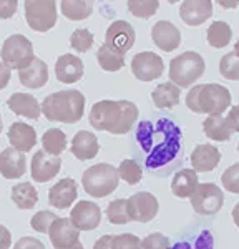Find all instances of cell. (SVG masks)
<instances>
[{
	"instance_id": "24",
	"label": "cell",
	"mask_w": 239,
	"mask_h": 249,
	"mask_svg": "<svg viewBox=\"0 0 239 249\" xmlns=\"http://www.w3.org/2000/svg\"><path fill=\"white\" fill-rule=\"evenodd\" d=\"M7 107H9L15 115L27 116V118H30V120L40 118V113H42V108H40V103L37 102V98L29 93L10 95L9 100H7Z\"/></svg>"
},
{
	"instance_id": "48",
	"label": "cell",
	"mask_w": 239,
	"mask_h": 249,
	"mask_svg": "<svg viewBox=\"0 0 239 249\" xmlns=\"http://www.w3.org/2000/svg\"><path fill=\"white\" fill-rule=\"evenodd\" d=\"M233 221H234V224L239 228V203L233 208Z\"/></svg>"
},
{
	"instance_id": "23",
	"label": "cell",
	"mask_w": 239,
	"mask_h": 249,
	"mask_svg": "<svg viewBox=\"0 0 239 249\" xmlns=\"http://www.w3.org/2000/svg\"><path fill=\"white\" fill-rule=\"evenodd\" d=\"M71 153L80 161H88V160L95 158L100 151V144L97 136L86 130L78 131L71 140Z\"/></svg>"
},
{
	"instance_id": "37",
	"label": "cell",
	"mask_w": 239,
	"mask_h": 249,
	"mask_svg": "<svg viewBox=\"0 0 239 249\" xmlns=\"http://www.w3.org/2000/svg\"><path fill=\"white\" fill-rule=\"evenodd\" d=\"M91 45H93V34H91L90 30L77 29L70 35V47L73 48V50L80 52V53L88 52Z\"/></svg>"
},
{
	"instance_id": "14",
	"label": "cell",
	"mask_w": 239,
	"mask_h": 249,
	"mask_svg": "<svg viewBox=\"0 0 239 249\" xmlns=\"http://www.w3.org/2000/svg\"><path fill=\"white\" fill-rule=\"evenodd\" d=\"M49 236L55 249L70 248L80 241V231L73 226V223L68 218L55 219L49 230Z\"/></svg>"
},
{
	"instance_id": "25",
	"label": "cell",
	"mask_w": 239,
	"mask_h": 249,
	"mask_svg": "<svg viewBox=\"0 0 239 249\" xmlns=\"http://www.w3.org/2000/svg\"><path fill=\"white\" fill-rule=\"evenodd\" d=\"M203 130L208 138L214 142H228L233 136V128L228 122V118L221 115H209L208 118L203 122Z\"/></svg>"
},
{
	"instance_id": "35",
	"label": "cell",
	"mask_w": 239,
	"mask_h": 249,
	"mask_svg": "<svg viewBox=\"0 0 239 249\" xmlns=\"http://www.w3.org/2000/svg\"><path fill=\"white\" fill-rule=\"evenodd\" d=\"M118 176L128 184H137L141 181L143 170L137 161H133V160H125V161L120 163Z\"/></svg>"
},
{
	"instance_id": "11",
	"label": "cell",
	"mask_w": 239,
	"mask_h": 249,
	"mask_svg": "<svg viewBox=\"0 0 239 249\" xmlns=\"http://www.w3.org/2000/svg\"><path fill=\"white\" fill-rule=\"evenodd\" d=\"M135 40H137L135 29L125 20L113 22L105 34V43L113 50L120 52V53H126L130 48H133Z\"/></svg>"
},
{
	"instance_id": "41",
	"label": "cell",
	"mask_w": 239,
	"mask_h": 249,
	"mask_svg": "<svg viewBox=\"0 0 239 249\" xmlns=\"http://www.w3.org/2000/svg\"><path fill=\"white\" fill-rule=\"evenodd\" d=\"M141 249H171V241L161 232H151L141 239Z\"/></svg>"
},
{
	"instance_id": "47",
	"label": "cell",
	"mask_w": 239,
	"mask_h": 249,
	"mask_svg": "<svg viewBox=\"0 0 239 249\" xmlns=\"http://www.w3.org/2000/svg\"><path fill=\"white\" fill-rule=\"evenodd\" d=\"M10 77H12L10 70L5 65H3V63H0V90H3V88L9 85Z\"/></svg>"
},
{
	"instance_id": "53",
	"label": "cell",
	"mask_w": 239,
	"mask_h": 249,
	"mask_svg": "<svg viewBox=\"0 0 239 249\" xmlns=\"http://www.w3.org/2000/svg\"><path fill=\"white\" fill-rule=\"evenodd\" d=\"M0 131H2V116H0Z\"/></svg>"
},
{
	"instance_id": "22",
	"label": "cell",
	"mask_w": 239,
	"mask_h": 249,
	"mask_svg": "<svg viewBox=\"0 0 239 249\" xmlns=\"http://www.w3.org/2000/svg\"><path fill=\"white\" fill-rule=\"evenodd\" d=\"M221 161V153L213 144H198L191 153V164L193 170L199 173L213 171Z\"/></svg>"
},
{
	"instance_id": "4",
	"label": "cell",
	"mask_w": 239,
	"mask_h": 249,
	"mask_svg": "<svg viewBox=\"0 0 239 249\" xmlns=\"http://www.w3.org/2000/svg\"><path fill=\"white\" fill-rule=\"evenodd\" d=\"M120 176L113 164L98 163L85 170L82 176V184L85 191L93 198H105L118 188Z\"/></svg>"
},
{
	"instance_id": "29",
	"label": "cell",
	"mask_w": 239,
	"mask_h": 249,
	"mask_svg": "<svg viewBox=\"0 0 239 249\" xmlns=\"http://www.w3.org/2000/svg\"><path fill=\"white\" fill-rule=\"evenodd\" d=\"M97 60L98 65L105 71H118L125 67V53L113 50L106 43H103L97 52Z\"/></svg>"
},
{
	"instance_id": "51",
	"label": "cell",
	"mask_w": 239,
	"mask_h": 249,
	"mask_svg": "<svg viewBox=\"0 0 239 249\" xmlns=\"http://www.w3.org/2000/svg\"><path fill=\"white\" fill-rule=\"evenodd\" d=\"M65 249H85V248H83V244L78 241L77 244H73V246H70V248H65Z\"/></svg>"
},
{
	"instance_id": "46",
	"label": "cell",
	"mask_w": 239,
	"mask_h": 249,
	"mask_svg": "<svg viewBox=\"0 0 239 249\" xmlns=\"http://www.w3.org/2000/svg\"><path fill=\"white\" fill-rule=\"evenodd\" d=\"M111 243H113V236L105 234L97 239V243L93 244V249H111Z\"/></svg>"
},
{
	"instance_id": "45",
	"label": "cell",
	"mask_w": 239,
	"mask_h": 249,
	"mask_svg": "<svg viewBox=\"0 0 239 249\" xmlns=\"http://www.w3.org/2000/svg\"><path fill=\"white\" fill-rule=\"evenodd\" d=\"M228 122H229L231 128H233L234 131H239V105L238 107H233L229 110Z\"/></svg>"
},
{
	"instance_id": "30",
	"label": "cell",
	"mask_w": 239,
	"mask_h": 249,
	"mask_svg": "<svg viewBox=\"0 0 239 249\" xmlns=\"http://www.w3.org/2000/svg\"><path fill=\"white\" fill-rule=\"evenodd\" d=\"M42 146L45 153L58 156L67 150V135L60 128H50L42 136Z\"/></svg>"
},
{
	"instance_id": "49",
	"label": "cell",
	"mask_w": 239,
	"mask_h": 249,
	"mask_svg": "<svg viewBox=\"0 0 239 249\" xmlns=\"http://www.w3.org/2000/svg\"><path fill=\"white\" fill-rule=\"evenodd\" d=\"M171 249H193V248H191L189 243H186V241H181V243H176L174 246H171Z\"/></svg>"
},
{
	"instance_id": "54",
	"label": "cell",
	"mask_w": 239,
	"mask_h": 249,
	"mask_svg": "<svg viewBox=\"0 0 239 249\" xmlns=\"http://www.w3.org/2000/svg\"><path fill=\"white\" fill-rule=\"evenodd\" d=\"M238 151H239V144H238Z\"/></svg>"
},
{
	"instance_id": "40",
	"label": "cell",
	"mask_w": 239,
	"mask_h": 249,
	"mask_svg": "<svg viewBox=\"0 0 239 249\" xmlns=\"http://www.w3.org/2000/svg\"><path fill=\"white\" fill-rule=\"evenodd\" d=\"M111 249H141V239L135 234H130V232L113 236Z\"/></svg>"
},
{
	"instance_id": "20",
	"label": "cell",
	"mask_w": 239,
	"mask_h": 249,
	"mask_svg": "<svg viewBox=\"0 0 239 249\" xmlns=\"http://www.w3.org/2000/svg\"><path fill=\"white\" fill-rule=\"evenodd\" d=\"M18 80L23 87L32 88V90L45 87L49 82V67L43 60L34 58L30 65L18 70Z\"/></svg>"
},
{
	"instance_id": "12",
	"label": "cell",
	"mask_w": 239,
	"mask_h": 249,
	"mask_svg": "<svg viewBox=\"0 0 239 249\" xmlns=\"http://www.w3.org/2000/svg\"><path fill=\"white\" fill-rule=\"evenodd\" d=\"M70 221L78 231L97 230L100 221H102V210L97 203L80 199L70 213Z\"/></svg>"
},
{
	"instance_id": "21",
	"label": "cell",
	"mask_w": 239,
	"mask_h": 249,
	"mask_svg": "<svg viewBox=\"0 0 239 249\" xmlns=\"http://www.w3.org/2000/svg\"><path fill=\"white\" fill-rule=\"evenodd\" d=\"M9 142L12 148L22 151V153H27L37 144V131L32 124L15 122L9 128Z\"/></svg>"
},
{
	"instance_id": "31",
	"label": "cell",
	"mask_w": 239,
	"mask_h": 249,
	"mask_svg": "<svg viewBox=\"0 0 239 249\" xmlns=\"http://www.w3.org/2000/svg\"><path fill=\"white\" fill-rule=\"evenodd\" d=\"M206 37H208V43L214 48H224L233 38V30H231L229 23L226 22H213L208 27L206 32Z\"/></svg>"
},
{
	"instance_id": "28",
	"label": "cell",
	"mask_w": 239,
	"mask_h": 249,
	"mask_svg": "<svg viewBox=\"0 0 239 249\" xmlns=\"http://www.w3.org/2000/svg\"><path fill=\"white\" fill-rule=\"evenodd\" d=\"M12 201L20 210H32L38 203V193L30 183H18L12 188Z\"/></svg>"
},
{
	"instance_id": "7",
	"label": "cell",
	"mask_w": 239,
	"mask_h": 249,
	"mask_svg": "<svg viewBox=\"0 0 239 249\" xmlns=\"http://www.w3.org/2000/svg\"><path fill=\"white\" fill-rule=\"evenodd\" d=\"M25 20L35 32H49L57 23V3L51 0L25 2Z\"/></svg>"
},
{
	"instance_id": "19",
	"label": "cell",
	"mask_w": 239,
	"mask_h": 249,
	"mask_svg": "<svg viewBox=\"0 0 239 249\" xmlns=\"http://www.w3.org/2000/svg\"><path fill=\"white\" fill-rule=\"evenodd\" d=\"M55 75L62 83H75L83 77V62L77 55H60L55 63Z\"/></svg>"
},
{
	"instance_id": "2",
	"label": "cell",
	"mask_w": 239,
	"mask_h": 249,
	"mask_svg": "<svg viewBox=\"0 0 239 249\" xmlns=\"http://www.w3.org/2000/svg\"><path fill=\"white\" fill-rule=\"evenodd\" d=\"M40 108L49 122L77 123L85 111V95L78 90H62L45 96Z\"/></svg>"
},
{
	"instance_id": "15",
	"label": "cell",
	"mask_w": 239,
	"mask_h": 249,
	"mask_svg": "<svg viewBox=\"0 0 239 249\" xmlns=\"http://www.w3.org/2000/svg\"><path fill=\"white\" fill-rule=\"evenodd\" d=\"M151 38L154 45L161 48L163 52H173L181 45V34L178 27L173 25L168 20H159L151 29Z\"/></svg>"
},
{
	"instance_id": "43",
	"label": "cell",
	"mask_w": 239,
	"mask_h": 249,
	"mask_svg": "<svg viewBox=\"0 0 239 249\" xmlns=\"http://www.w3.org/2000/svg\"><path fill=\"white\" fill-rule=\"evenodd\" d=\"M18 9L17 0H0V18L7 20L14 17V14Z\"/></svg>"
},
{
	"instance_id": "9",
	"label": "cell",
	"mask_w": 239,
	"mask_h": 249,
	"mask_svg": "<svg viewBox=\"0 0 239 249\" xmlns=\"http://www.w3.org/2000/svg\"><path fill=\"white\" fill-rule=\"evenodd\" d=\"M163 70V58L154 52H139L131 60V71L139 82H153L161 77Z\"/></svg>"
},
{
	"instance_id": "42",
	"label": "cell",
	"mask_w": 239,
	"mask_h": 249,
	"mask_svg": "<svg viewBox=\"0 0 239 249\" xmlns=\"http://www.w3.org/2000/svg\"><path fill=\"white\" fill-rule=\"evenodd\" d=\"M14 249H45V244L37 238L25 236V238H20L17 243H15Z\"/></svg>"
},
{
	"instance_id": "16",
	"label": "cell",
	"mask_w": 239,
	"mask_h": 249,
	"mask_svg": "<svg viewBox=\"0 0 239 249\" xmlns=\"http://www.w3.org/2000/svg\"><path fill=\"white\" fill-rule=\"evenodd\" d=\"M77 183L71 178H63L49 190V203L57 210H67L77 201Z\"/></svg>"
},
{
	"instance_id": "26",
	"label": "cell",
	"mask_w": 239,
	"mask_h": 249,
	"mask_svg": "<svg viewBox=\"0 0 239 249\" xmlns=\"http://www.w3.org/2000/svg\"><path fill=\"white\" fill-rule=\"evenodd\" d=\"M198 175L194 170H181L173 176L171 181V193L178 198H189L198 188Z\"/></svg>"
},
{
	"instance_id": "44",
	"label": "cell",
	"mask_w": 239,
	"mask_h": 249,
	"mask_svg": "<svg viewBox=\"0 0 239 249\" xmlns=\"http://www.w3.org/2000/svg\"><path fill=\"white\" fill-rule=\"evenodd\" d=\"M12 246V234L3 224H0V249H10Z\"/></svg>"
},
{
	"instance_id": "8",
	"label": "cell",
	"mask_w": 239,
	"mask_h": 249,
	"mask_svg": "<svg viewBox=\"0 0 239 249\" xmlns=\"http://www.w3.org/2000/svg\"><path fill=\"white\" fill-rule=\"evenodd\" d=\"M224 203V193L214 183H203L198 184L196 191L191 196V206L198 214L211 216L222 208Z\"/></svg>"
},
{
	"instance_id": "33",
	"label": "cell",
	"mask_w": 239,
	"mask_h": 249,
	"mask_svg": "<svg viewBox=\"0 0 239 249\" xmlns=\"http://www.w3.org/2000/svg\"><path fill=\"white\" fill-rule=\"evenodd\" d=\"M106 216L111 224H126L131 218L128 214V199H115L106 208Z\"/></svg>"
},
{
	"instance_id": "27",
	"label": "cell",
	"mask_w": 239,
	"mask_h": 249,
	"mask_svg": "<svg viewBox=\"0 0 239 249\" xmlns=\"http://www.w3.org/2000/svg\"><path fill=\"white\" fill-rule=\"evenodd\" d=\"M179 88L176 85H173L171 82L161 83L153 90L151 93V98H153V103L158 108H173L179 103Z\"/></svg>"
},
{
	"instance_id": "13",
	"label": "cell",
	"mask_w": 239,
	"mask_h": 249,
	"mask_svg": "<svg viewBox=\"0 0 239 249\" xmlns=\"http://www.w3.org/2000/svg\"><path fill=\"white\" fill-rule=\"evenodd\" d=\"M60 168H62L60 156L49 155L43 150H40L32 158V179L37 183H47L58 175Z\"/></svg>"
},
{
	"instance_id": "50",
	"label": "cell",
	"mask_w": 239,
	"mask_h": 249,
	"mask_svg": "<svg viewBox=\"0 0 239 249\" xmlns=\"http://www.w3.org/2000/svg\"><path fill=\"white\" fill-rule=\"evenodd\" d=\"M219 5L226 7V9H233V7H236V2H231V3H228V2H219Z\"/></svg>"
},
{
	"instance_id": "18",
	"label": "cell",
	"mask_w": 239,
	"mask_h": 249,
	"mask_svg": "<svg viewBox=\"0 0 239 249\" xmlns=\"http://www.w3.org/2000/svg\"><path fill=\"white\" fill-rule=\"evenodd\" d=\"M27 158L25 153L15 150V148H5L0 153V175L5 179H17L25 175Z\"/></svg>"
},
{
	"instance_id": "52",
	"label": "cell",
	"mask_w": 239,
	"mask_h": 249,
	"mask_svg": "<svg viewBox=\"0 0 239 249\" xmlns=\"http://www.w3.org/2000/svg\"><path fill=\"white\" fill-rule=\"evenodd\" d=\"M234 53H236V57L239 58V38H238V42L234 43Z\"/></svg>"
},
{
	"instance_id": "3",
	"label": "cell",
	"mask_w": 239,
	"mask_h": 249,
	"mask_svg": "<svg viewBox=\"0 0 239 249\" xmlns=\"http://www.w3.org/2000/svg\"><path fill=\"white\" fill-rule=\"evenodd\" d=\"M231 105V91L218 83L196 85L186 95V107L193 113L221 115Z\"/></svg>"
},
{
	"instance_id": "5",
	"label": "cell",
	"mask_w": 239,
	"mask_h": 249,
	"mask_svg": "<svg viewBox=\"0 0 239 249\" xmlns=\"http://www.w3.org/2000/svg\"><path fill=\"white\" fill-rule=\"evenodd\" d=\"M205 58L196 52H185L171 60L170 80L178 88H186L198 82L205 73Z\"/></svg>"
},
{
	"instance_id": "36",
	"label": "cell",
	"mask_w": 239,
	"mask_h": 249,
	"mask_svg": "<svg viewBox=\"0 0 239 249\" xmlns=\"http://www.w3.org/2000/svg\"><path fill=\"white\" fill-rule=\"evenodd\" d=\"M159 3L156 0H130L128 10L138 18H150L158 10Z\"/></svg>"
},
{
	"instance_id": "1",
	"label": "cell",
	"mask_w": 239,
	"mask_h": 249,
	"mask_svg": "<svg viewBox=\"0 0 239 249\" xmlns=\"http://www.w3.org/2000/svg\"><path fill=\"white\" fill-rule=\"evenodd\" d=\"M138 120V107L128 100H102L91 107L88 122L95 130L125 135Z\"/></svg>"
},
{
	"instance_id": "38",
	"label": "cell",
	"mask_w": 239,
	"mask_h": 249,
	"mask_svg": "<svg viewBox=\"0 0 239 249\" xmlns=\"http://www.w3.org/2000/svg\"><path fill=\"white\" fill-rule=\"evenodd\" d=\"M57 218H58V216L53 214L51 211H38V213H35V214L32 216L30 226L34 228L37 232H47V234H49V230H50L51 223H53Z\"/></svg>"
},
{
	"instance_id": "32",
	"label": "cell",
	"mask_w": 239,
	"mask_h": 249,
	"mask_svg": "<svg viewBox=\"0 0 239 249\" xmlns=\"http://www.w3.org/2000/svg\"><path fill=\"white\" fill-rule=\"evenodd\" d=\"M60 9H62V14L65 15L68 20H85L88 18L93 12V3L91 2H78V0H63L60 3Z\"/></svg>"
},
{
	"instance_id": "17",
	"label": "cell",
	"mask_w": 239,
	"mask_h": 249,
	"mask_svg": "<svg viewBox=\"0 0 239 249\" xmlns=\"http://www.w3.org/2000/svg\"><path fill=\"white\" fill-rule=\"evenodd\" d=\"M213 15V3L209 0H188L179 7V17L186 25H201Z\"/></svg>"
},
{
	"instance_id": "6",
	"label": "cell",
	"mask_w": 239,
	"mask_h": 249,
	"mask_svg": "<svg viewBox=\"0 0 239 249\" xmlns=\"http://www.w3.org/2000/svg\"><path fill=\"white\" fill-rule=\"evenodd\" d=\"M2 63L9 70L12 68H17L22 70L27 65H30L32 60H34V45L27 37L23 35H10L9 38L3 42L2 47Z\"/></svg>"
},
{
	"instance_id": "34",
	"label": "cell",
	"mask_w": 239,
	"mask_h": 249,
	"mask_svg": "<svg viewBox=\"0 0 239 249\" xmlns=\"http://www.w3.org/2000/svg\"><path fill=\"white\" fill-rule=\"evenodd\" d=\"M219 73L226 80L239 82V58L234 52H229V53L221 57V60H219Z\"/></svg>"
},
{
	"instance_id": "10",
	"label": "cell",
	"mask_w": 239,
	"mask_h": 249,
	"mask_svg": "<svg viewBox=\"0 0 239 249\" xmlns=\"http://www.w3.org/2000/svg\"><path fill=\"white\" fill-rule=\"evenodd\" d=\"M159 210L158 199L148 191H139L128 199V214L131 221L150 223L156 218Z\"/></svg>"
},
{
	"instance_id": "39",
	"label": "cell",
	"mask_w": 239,
	"mask_h": 249,
	"mask_svg": "<svg viewBox=\"0 0 239 249\" xmlns=\"http://www.w3.org/2000/svg\"><path fill=\"white\" fill-rule=\"evenodd\" d=\"M221 183L226 188V191L239 195V163H234L229 168H226L221 175Z\"/></svg>"
}]
</instances>
